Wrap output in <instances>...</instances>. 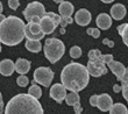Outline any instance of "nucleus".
<instances>
[{
  "label": "nucleus",
  "mask_w": 128,
  "mask_h": 114,
  "mask_svg": "<svg viewBox=\"0 0 128 114\" xmlns=\"http://www.w3.org/2000/svg\"><path fill=\"white\" fill-rule=\"evenodd\" d=\"M61 80L66 90L79 92L88 86L90 74L85 65L74 62L63 68L61 72Z\"/></svg>",
  "instance_id": "obj_1"
},
{
  "label": "nucleus",
  "mask_w": 128,
  "mask_h": 114,
  "mask_svg": "<svg viewBox=\"0 0 128 114\" xmlns=\"http://www.w3.org/2000/svg\"><path fill=\"white\" fill-rule=\"evenodd\" d=\"M26 24L20 18L10 15L0 24V42L6 46L13 47L22 42Z\"/></svg>",
  "instance_id": "obj_2"
},
{
  "label": "nucleus",
  "mask_w": 128,
  "mask_h": 114,
  "mask_svg": "<svg viewBox=\"0 0 128 114\" xmlns=\"http://www.w3.org/2000/svg\"><path fill=\"white\" fill-rule=\"evenodd\" d=\"M4 114H44L38 99L29 93H20L6 105Z\"/></svg>",
  "instance_id": "obj_3"
},
{
  "label": "nucleus",
  "mask_w": 128,
  "mask_h": 114,
  "mask_svg": "<svg viewBox=\"0 0 128 114\" xmlns=\"http://www.w3.org/2000/svg\"><path fill=\"white\" fill-rule=\"evenodd\" d=\"M44 56L50 63H56L62 58L65 52V46L58 38H47L43 47Z\"/></svg>",
  "instance_id": "obj_4"
},
{
  "label": "nucleus",
  "mask_w": 128,
  "mask_h": 114,
  "mask_svg": "<svg viewBox=\"0 0 128 114\" xmlns=\"http://www.w3.org/2000/svg\"><path fill=\"white\" fill-rule=\"evenodd\" d=\"M34 82L36 84H40L44 87H49L51 82L54 79V72L50 68L47 66H40L34 71Z\"/></svg>",
  "instance_id": "obj_5"
},
{
  "label": "nucleus",
  "mask_w": 128,
  "mask_h": 114,
  "mask_svg": "<svg viewBox=\"0 0 128 114\" xmlns=\"http://www.w3.org/2000/svg\"><path fill=\"white\" fill-rule=\"evenodd\" d=\"M46 14H47L46 8H44L43 5L41 2H38V1H33V2L28 4L27 7H26V10H24V19H26L28 22H30L34 18H40V19H42Z\"/></svg>",
  "instance_id": "obj_6"
},
{
  "label": "nucleus",
  "mask_w": 128,
  "mask_h": 114,
  "mask_svg": "<svg viewBox=\"0 0 128 114\" xmlns=\"http://www.w3.org/2000/svg\"><path fill=\"white\" fill-rule=\"evenodd\" d=\"M86 68H88L90 76H92V77H100L102 74H107L106 63L102 60V57L96 58V60H88Z\"/></svg>",
  "instance_id": "obj_7"
},
{
  "label": "nucleus",
  "mask_w": 128,
  "mask_h": 114,
  "mask_svg": "<svg viewBox=\"0 0 128 114\" xmlns=\"http://www.w3.org/2000/svg\"><path fill=\"white\" fill-rule=\"evenodd\" d=\"M50 97L57 102H62L63 100H65L68 93L66 88L64 87L63 84H54L50 87Z\"/></svg>",
  "instance_id": "obj_8"
},
{
  "label": "nucleus",
  "mask_w": 128,
  "mask_h": 114,
  "mask_svg": "<svg viewBox=\"0 0 128 114\" xmlns=\"http://www.w3.org/2000/svg\"><path fill=\"white\" fill-rule=\"evenodd\" d=\"M113 106V100H112L111 96H108L106 93H102L100 96H98V105L97 107L100 110L101 112H108Z\"/></svg>",
  "instance_id": "obj_9"
},
{
  "label": "nucleus",
  "mask_w": 128,
  "mask_h": 114,
  "mask_svg": "<svg viewBox=\"0 0 128 114\" xmlns=\"http://www.w3.org/2000/svg\"><path fill=\"white\" fill-rule=\"evenodd\" d=\"M40 27H41L42 33H44L46 35H48V34L52 33V32L55 30V28L57 27V26H56V24L54 22V20L46 14V15H44V16L41 19V21H40Z\"/></svg>",
  "instance_id": "obj_10"
},
{
  "label": "nucleus",
  "mask_w": 128,
  "mask_h": 114,
  "mask_svg": "<svg viewBox=\"0 0 128 114\" xmlns=\"http://www.w3.org/2000/svg\"><path fill=\"white\" fill-rule=\"evenodd\" d=\"M91 19H92L91 13H90L88 10H85V8L79 10L77 13H76V15H74V21H76L77 24H79V26H88V24L91 22Z\"/></svg>",
  "instance_id": "obj_11"
},
{
  "label": "nucleus",
  "mask_w": 128,
  "mask_h": 114,
  "mask_svg": "<svg viewBox=\"0 0 128 114\" xmlns=\"http://www.w3.org/2000/svg\"><path fill=\"white\" fill-rule=\"evenodd\" d=\"M15 70V64L12 60H2L0 62V74L5 76V77H8V76H12Z\"/></svg>",
  "instance_id": "obj_12"
},
{
  "label": "nucleus",
  "mask_w": 128,
  "mask_h": 114,
  "mask_svg": "<svg viewBox=\"0 0 128 114\" xmlns=\"http://www.w3.org/2000/svg\"><path fill=\"white\" fill-rule=\"evenodd\" d=\"M107 65H108V68L111 69L112 72L115 74V77L118 78V80H121L122 76H124L126 72L125 65L122 63H120V62H116V60H112L111 63H108Z\"/></svg>",
  "instance_id": "obj_13"
},
{
  "label": "nucleus",
  "mask_w": 128,
  "mask_h": 114,
  "mask_svg": "<svg viewBox=\"0 0 128 114\" xmlns=\"http://www.w3.org/2000/svg\"><path fill=\"white\" fill-rule=\"evenodd\" d=\"M96 22H97L98 28H100L102 30H107L112 26V18L106 13H101L97 16Z\"/></svg>",
  "instance_id": "obj_14"
},
{
  "label": "nucleus",
  "mask_w": 128,
  "mask_h": 114,
  "mask_svg": "<svg viewBox=\"0 0 128 114\" xmlns=\"http://www.w3.org/2000/svg\"><path fill=\"white\" fill-rule=\"evenodd\" d=\"M111 16L114 20H122L126 16V7L122 4H115L111 8Z\"/></svg>",
  "instance_id": "obj_15"
},
{
  "label": "nucleus",
  "mask_w": 128,
  "mask_h": 114,
  "mask_svg": "<svg viewBox=\"0 0 128 114\" xmlns=\"http://www.w3.org/2000/svg\"><path fill=\"white\" fill-rule=\"evenodd\" d=\"M74 5L69 1H63V2L60 4L58 6V12H60V15L62 18H68V16H71L72 13H74Z\"/></svg>",
  "instance_id": "obj_16"
},
{
  "label": "nucleus",
  "mask_w": 128,
  "mask_h": 114,
  "mask_svg": "<svg viewBox=\"0 0 128 114\" xmlns=\"http://www.w3.org/2000/svg\"><path fill=\"white\" fill-rule=\"evenodd\" d=\"M30 70V62L24 58H18L15 63V71L20 74H26Z\"/></svg>",
  "instance_id": "obj_17"
},
{
  "label": "nucleus",
  "mask_w": 128,
  "mask_h": 114,
  "mask_svg": "<svg viewBox=\"0 0 128 114\" xmlns=\"http://www.w3.org/2000/svg\"><path fill=\"white\" fill-rule=\"evenodd\" d=\"M26 48L30 52H40L42 49V44L38 40H27L26 41Z\"/></svg>",
  "instance_id": "obj_18"
},
{
  "label": "nucleus",
  "mask_w": 128,
  "mask_h": 114,
  "mask_svg": "<svg viewBox=\"0 0 128 114\" xmlns=\"http://www.w3.org/2000/svg\"><path fill=\"white\" fill-rule=\"evenodd\" d=\"M65 101L69 106H76V105L80 104V98H79V94L78 92H72L70 91V93H68L66 98H65Z\"/></svg>",
  "instance_id": "obj_19"
},
{
  "label": "nucleus",
  "mask_w": 128,
  "mask_h": 114,
  "mask_svg": "<svg viewBox=\"0 0 128 114\" xmlns=\"http://www.w3.org/2000/svg\"><path fill=\"white\" fill-rule=\"evenodd\" d=\"M110 114H128V110L124 104H113L110 110Z\"/></svg>",
  "instance_id": "obj_20"
},
{
  "label": "nucleus",
  "mask_w": 128,
  "mask_h": 114,
  "mask_svg": "<svg viewBox=\"0 0 128 114\" xmlns=\"http://www.w3.org/2000/svg\"><path fill=\"white\" fill-rule=\"evenodd\" d=\"M118 33L121 35L124 43L128 47V24H120V26L118 27Z\"/></svg>",
  "instance_id": "obj_21"
},
{
  "label": "nucleus",
  "mask_w": 128,
  "mask_h": 114,
  "mask_svg": "<svg viewBox=\"0 0 128 114\" xmlns=\"http://www.w3.org/2000/svg\"><path fill=\"white\" fill-rule=\"evenodd\" d=\"M28 93L30 94V96H33V97H35L36 99H38V98L42 96V91H41L40 86L36 84H34V82H33V85H32V86L29 87V90H28Z\"/></svg>",
  "instance_id": "obj_22"
},
{
  "label": "nucleus",
  "mask_w": 128,
  "mask_h": 114,
  "mask_svg": "<svg viewBox=\"0 0 128 114\" xmlns=\"http://www.w3.org/2000/svg\"><path fill=\"white\" fill-rule=\"evenodd\" d=\"M26 27L30 30V33H33L34 35H37V34L42 33L40 24H36V22H28V24H26Z\"/></svg>",
  "instance_id": "obj_23"
},
{
  "label": "nucleus",
  "mask_w": 128,
  "mask_h": 114,
  "mask_svg": "<svg viewBox=\"0 0 128 114\" xmlns=\"http://www.w3.org/2000/svg\"><path fill=\"white\" fill-rule=\"evenodd\" d=\"M28 83H29V79H28L27 76H24V74H20V76L16 78V84L20 87H26L28 85Z\"/></svg>",
  "instance_id": "obj_24"
},
{
  "label": "nucleus",
  "mask_w": 128,
  "mask_h": 114,
  "mask_svg": "<svg viewBox=\"0 0 128 114\" xmlns=\"http://www.w3.org/2000/svg\"><path fill=\"white\" fill-rule=\"evenodd\" d=\"M70 56L72 58H79L82 56V49L78 46H74L70 49Z\"/></svg>",
  "instance_id": "obj_25"
},
{
  "label": "nucleus",
  "mask_w": 128,
  "mask_h": 114,
  "mask_svg": "<svg viewBox=\"0 0 128 114\" xmlns=\"http://www.w3.org/2000/svg\"><path fill=\"white\" fill-rule=\"evenodd\" d=\"M88 60H96V58H101L102 57V54L100 52V50L98 49H92V50L88 51Z\"/></svg>",
  "instance_id": "obj_26"
},
{
  "label": "nucleus",
  "mask_w": 128,
  "mask_h": 114,
  "mask_svg": "<svg viewBox=\"0 0 128 114\" xmlns=\"http://www.w3.org/2000/svg\"><path fill=\"white\" fill-rule=\"evenodd\" d=\"M86 33H88V35H91L92 37H94V38H98V37L100 36V30H99V28H88Z\"/></svg>",
  "instance_id": "obj_27"
},
{
  "label": "nucleus",
  "mask_w": 128,
  "mask_h": 114,
  "mask_svg": "<svg viewBox=\"0 0 128 114\" xmlns=\"http://www.w3.org/2000/svg\"><path fill=\"white\" fill-rule=\"evenodd\" d=\"M47 15L48 16H50L52 20H54V22L56 24V26H58V24H61V15H57V14H55L54 12H47Z\"/></svg>",
  "instance_id": "obj_28"
},
{
  "label": "nucleus",
  "mask_w": 128,
  "mask_h": 114,
  "mask_svg": "<svg viewBox=\"0 0 128 114\" xmlns=\"http://www.w3.org/2000/svg\"><path fill=\"white\" fill-rule=\"evenodd\" d=\"M62 18V16H61ZM72 21H74V19L71 16H68V18H62L61 19V27L62 28H65L66 27V24H72Z\"/></svg>",
  "instance_id": "obj_29"
},
{
  "label": "nucleus",
  "mask_w": 128,
  "mask_h": 114,
  "mask_svg": "<svg viewBox=\"0 0 128 114\" xmlns=\"http://www.w3.org/2000/svg\"><path fill=\"white\" fill-rule=\"evenodd\" d=\"M8 6L10 10H16L18 7L20 6V1L19 0H8Z\"/></svg>",
  "instance_id": "obj_30"
},
{
  "label": "nucleus",
  "mask_w": 128,
  "mask_h": 114,
  "mask_svg": "<svg viewBox=\"0 0 128 114\" xmlns=\"http://www.w3.org/2000/svg\"><path fill=\"white\" fill-rule=\"evenodd\" d=\"M122 86V96H124V98H125L126 100H127V102H128V84H124V85H121Z\"/></svg>",
  "instance_id": "obj_31"
},
{
  "label": "nucleus",
  "mask_w": 128,
  "mask_h": 114,
  "mask_svg": "<svg viewBox=\"0 0 128 114\" xmlns=\"http://www.w3.org/2000/svg\"><path fill=\"white\" fill-rule=\"evenodd\" d=\"M102 60H104L106 64L108 63H111L112 60H113V55L112 54H107V55H102Z\"/></svg>",
  "instance_id": "obj_32"
},
{
  "label": "nucleus",
  "mask_w": 128,
  "mask_h": 114,
  "mask_svg": "<svg viewBox=\"0 0 128 114\" xmlns=\"http://www.w3.org/2000/svg\"><path fill=\"white\" fill-rule=\"evenodd\" d=\"M90 105L93 106V107H97V105H98V96H92V97L90 98Z\"/></svg>",
  "instance_id": "obj_33"
},
{
  "label": "nucleus",
  "mask_w": 128,
  "mask_h": 114,
  "mask_svg": "<svg viewBox=\"0 0 128 114\" xmlns=\"http://www.w3.org/2000/svg\"><path fill=\"white\" fill-rule=\"evenodd\" d=\"M120 82L122 83V85L128 84V68H126V72H125V74L122 76V78H121V80Z\"/></svg>",
  "instance_id": "obj_34"
},
{
  "label": "nucleus",
  "mask_w": 128,
  "mask_h": 114,
  "mask_svg": "<svg viewBox=\"0 0 128 114\" xmlns=\"http://www.w3.org/2000/svg\"><path fill=\"white\" fill-rule=\"evenodd\" d=\"M102 43H104L105 46H108L110 48L114 47V42H113V41H111V40H108V38H104V40H102Z\"/></svg>",
  "instance_id": "obj_35"
},
{
  "label": "nucleus",
  "mask_w": 128,
  "mask_h": 114,
  "mask_svg": "<svg viewBox=\"0 0 128 114\" xmlns=\"http://www.w3.org/2000/svg\"><path fill=\"white\" fill-rule=\"evenodd\" d=\"M74 113H76V114H80L82 112H83V108H82L80 104H78V105H76V106H74Z\"/></svg>",
  "instance_id": "obj_36"
},
{
  "label": "nucleus",
  "mask_w": 128,
  "mask_h": 114,
  "mask_svg": "<svg viewBox=\"0 0 128 114\" xmlns=\"http://www.w3.org/2000/svg\"><path fill=\"white\" fill-rule=\"evenodd\" d=\"M5 110H4V101H2V97H1V92H0V114L4 113Z\"/></svg>",
  "instance_id": "obj_37"
},
{
  "label": "nucleus",
  "mask_w": 128,
  "mask_h": 114,
  "mask_svg": "<svg viewBox=\"0 0 128 114\" xmlns=\"http://www.w3.org/2000/svg\"><path fill=\"white\" fill-rule=\"evenodd\" d=\"M113 91H114L115 93H118V92H120V91H122V86H119L118 84H116V85H114V86H113Z\"/></svg>",
  "instance_id": "obj_38"
},
{
  "label": "nucleus",
  "mask_w": 128,
  "mask_h": 114,
  "mask_svg": "<svg viewBox=\"0 0 128 114\" xmlns=\"http://www.w3.org/2000/svg\"><path fill=\"white\" fill-rule=\"evenodd\" d=\"M102 2H105V4H111V2H113L114 0H101Z\"/></svg>",
  "instance_id": "obj_39"
},
{
  "label": "nucleus",
  "mask_w": 128,
  "mask_h": 114,
  "mask_svg": "<svg viewBox=\"0 0 128 114\" xmlns=\"http://www.w3.org/2000/svg\"><path fill=\"white\" fill-rule=\"evenodd\" d=\"M5 19H6V18L2 14H0V24H1V22H2V21H4V20H5Z\"/></svg>",
  "instance_id": "obj_40"
},
{
  "label": "nucleus",
  "mask_w": 128,
  "mask_h": 114,
  "mask_svg": "<svg viewBox=\"0 0 128 114\" xmlns=\"http://www.w3.org/2000/svg\"><path fill=\"white\" fill-rule=\"evenodd\" d=\"M54 1H55L56 4H61V2H63L64 0H54Z\"/></svg>",
  "instance_id": "obj_41"
},
{
  "label": "nucleus",
  "mask_w": 128,
  "mask_h": 114,
  "mask_svg": "<svg viewBox=\"0 0 128 114\" xmlns=\"http://www.w3.org/2000/svg\"><path fill=\"white\" fill-rule=\"evenodd\" d=\"M2 13V4H1V1H0V14Z\"/></svg>",
  "instance_id": "obj_42"
},
{
  "label": "nucleus",
  "mask_w": 128,
  "mask_h": 114,
  "mask_svg": "<svg viewBox=\"0 0 128 114\" xmlns=\"http://www.w3.org/2000/svg\"><path fill=\"white\" fill-rule=\"evenodd\" d=\"M0 52H1V46H0Z\"/></svg>",
  "instance_id": "obj_43"
},
{
  "label": "nucleus",
  "mask_w": 128,
  "mask_h": 114,
  "mask_svg": "<svg viewBox=\"0 0 128 114\" xmlns=\"http://www.w3.org/2000/svg\"><path fill=\"white\" fill-rule=\"evenodd\" d=\"M0 43H1V42H0Z\"/></svg>",
  "instance_id": "obj_44"
}]
</instances>
